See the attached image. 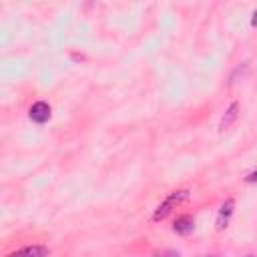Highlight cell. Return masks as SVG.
Wrapping results in <instances>:
<instances>
[{
	"instance_id": "obj_11",
	"label": "cell",
	"mask_w": 257,
	"mask_h": 257,
	"mask_svg": "<svg viewBox=\"0 0 257 257\" xmlns=\"http://www.w3.org/2000/svg\"><path fill=\"white\" fill-rule=\"evenodd\" d=\"M247 257H255V255H247Z\"/></svg>"
},
{
	"instance_id": "obj_9",
	"label": "cell",
	"mask_w": 257,
	"mask_h": 257,
	"mask_svg": "<svg viewBox=\"0 0 257 257\" xmlns=\"http://www.w3.org/2000/svg\"><path fill=\"white\" fill-rule=\"evenodd\" d=\"M251 26H257V10H253L251 14Z\"/></svg>"
},
{
	"instance_id": "obj_3",
	"label": "cell",
	"mask_w": 257,
	"mask_h": 257,
	"mask_svg": "<svg viewBox=\"0 0 257 257\" xmlns=\"http://www.w3.org/2000/svg\"><path fill=\"white\" fill-rule=\"evenodd\" d=\"M6 257H48V247L44 245H26L22 249H16L8 253Z\"/></svg>"
},
{
	"instance_id": "obj_6",
	"label": "cell",
	"mask_w": 257,
	"mask_h": 257,
	"mask_svg": "<svg viewBox=\"0 0 257 257\" xmlns=\"http://www.w3.org/2000/svg\"><path fill=\"white\" fill-rule=\"evenodd\" d=\"M237 116H239V102H231V104H229V108L225 110L223 118H221L219 131H227V128L237 120Z\"/></svg>"
},
{
	"instance_id": "obj_8",
	"label": "cell",
	"mask_w": 257,
	"mask_h": 257,
	"mask_svg": "<svg viewBox=\"0 0 257 257\" xmlns=\"http://www.w3.org/2000/svg\"><path fill=\"white\" fill-rule=\"evenodd\" d=\"M161 257H181V253H177V251H167V253H163Z\"/></svg>"
},
{
	"instance_id": "obj_1",
	"label": "cell",
	"mask_w": 257,
	"mask_h": 257,
	"mask_svg": "<svg viewBox=\"0 0 257 257\" xmlns=\"http://www.w3.org/2000/svg\"><path fill=\"white\" fill-rule=\"evenodd\" d=\"M187 197H189V191H173V193H171V195H169V197H167V199L157 207V211H155V217H153V219H155V221L165 219V217H167L175 207H179Z\"/></svg>"
},
{
	"instance_id": "obj_5",
	"label": "cell",
	"mask_w": 257,
	"mask_h": 257,
	"mask_svg": "<svg viewBox=\"0 0 257 257\" xmlns=\"http://www.w3.org/2000/svg\"><path fill=\"white\" fill-rule=\"evenodd\" d=\"M193 229H195V221H193L191 215H181V217L175 219L173 231L177 235H189V233H193Z\"/></svg>"
},
{
	"instance_id": "obj_10",
	"label": "cell",
	"mask_w": 257,
	"mask_h": 257,
	"mask_svg": "<svg viewBox=\"0 0 257 257\" xmlns=\"http://www.w3.org/2000/svg\"><path fill=\"white\" fill-rule=\"evenodd\" d=\"M207 257H219V255H207Z\"/></svg>"
},
{
	"instance_id": "obj_2",
	"label": "cell",
	"mask_w": 257,
	"mask_h": 257,
	"mask_svg": "<svg viewBox=\"0 0 257 257\" xmlns=\"http://www.w3.org/2000/svg\"><path fill=\"white\" fill-rule=\"evenodd\" d=\"M50 104L48 102H44V100H36L32 106H30V110H28V114H30V118L34 120V122H38V124H42V122H46L48 118H50Z\"/></svg>"
},
{
	"instance_id": "obj_7",
	"label": "cell",
	"mask_w": 257,
	"mask_h": 257,
	"mask_svg": "<svg viewBox=\"0 0 257 257\" xmlns=\"http://www.w3.org/2000/svg\"><path fill=\"white\" fill-rule=\"evenodd\" d=\"M245 183H257V171H253V173H249V175L245 177Z\"/></svg>"
},
{
	"instance_id": "obj_4",
	"label": "cell",
	"mask_w": 257,
	"mask_h": 257,
	"mask_svg": "<svg viewBox=\"0 0 257 257\" xmlns=\"http://www.w3.org/2000/svg\"><path fill=\"white\" fill-rule=\"evenodd\" d=\"M233 209H235V201H233V199L223 201V205H221V209H219V215H217V229H219V231H223V229L229 225V219H231V215H233Z\"/></svg>"
}]
</instances>
